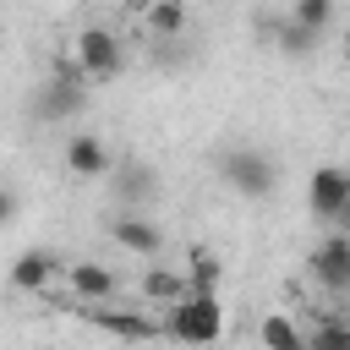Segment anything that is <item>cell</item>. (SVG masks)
I'll use <instances>...</instances> for the list:
<instances>
[{
	"instance_id": "6da1fadb",
	"label": "cell",
	"mask_w": 350,
	"mask_h": 350,
	"mask_svg": "<svg viewBox=\"0 0 350 350\" xmlns=\"http://www.w3.org/2000/svg\"><path fill=\"white\" fill-rule=\"evenodd\" d=\"M219 334H224V301H219V290H186L164 312V339H175V345L202 350V345H219Z\"/></svg>"
},
{
	"instance_id": "7a4b0ae2",
	"label": "cell",
	"mask_w": 350,
	"mask_h": 350,
	"mask_svg": "<svg viewBox=\"0 0 350 350\" xmlns=\"http://www.w3.org/2000/svg\"><path fill=\"white\" fill-rule=\"evenodd\" d=\"M120 60H126V49H120V38L109 33V27H82L77 33V71H82V82H109V77H120Z\"/></svg>"
},
{
	"instance_id": "3957f363",
	"label": "cell",
	"mask_w": 350,
	"mask_h": 350,
	"mask_svg": "<svg viewBox=\"0 0 350 350\" xmlns=\"http://www.w3.org/2000/svg\"><path fill=\"white\" fill-rule=\"evenodd\" d=\"M306 208H312V219L339 224L345 208H350V170L345 164H317L306 175Z\"/></svg>"
},
{
	"instance_id": "277c9868",
	"label": "cell",
	"mask_w": 350,
	"mask_h": 350,
	"mask_svg": "<svg viewBox=\"0 0 350 350\" xmlns=\"http://www.w3.org/2000/svg\"><path fill=\"white\" fill-rule=\"evenodd\" d=\"M219 175H224V186L241 191V197H268V191H273V159H262L257 148H230V153L219 159Z\"/></svg>"
},
{
	"instance_id": "5b68a950",
	"label": "cell",
	"mask_w": 350,
	"mask_h": 350,
	"mask_svg": "<svg viewBox=\"0 0 350 350\" xmlns=\"http://www.w3.org/2000/svg\"><path fill=\"white\" fill-rule=\"evenodd\" d=\"M312 279L328 290V295H350V235L339 230V235H328L317 252H312Z\"/></svg>"
},
{
	"instance_id": "8992f818",
	"label": "cell",
	"mask_w": 350,
	"mask_h": 350,
	"mask_svg": "<svg viewBox=\"0 0 350 350\" xmlns=\"http://www.w3.org/2000/svg\"><path fill=\"white\" fill-rule=\"evenodd\" d=\"M109 241H115L120 252L142 257V262H153V257L164 252V230H159L153 219H142V213H115V219H109Z\"/></svg>"
},
{
	"instance_id": "52a82bcc",
	"label": "cell",
	"mask_w": 350,
	"mask_h": 350,
	"mask_svg": "<svg viewBox=\"0 0 350 350\" xmlns=\"http://www.w3.org/2000/svg\"><path fill=\"white\" fill-rule=\"evenodd\" d=\"M60 273H66V268H60V257H55V252L27 246V252L11 262V290H22V295H44V290H49Z\"/></svg>"
},
{
	"instance_id": "ba28073f",
	"label": "cell",
	"mask_w": 350,
	"mask_h": 350,
	"mask_svg": "<svg viewBox=\"0 0 350 350\" xmlns=\"http://www.w3.org/2000/svg\"><path fill=\"white\" fill-rule=\"evenodd\" d=\"M66 284H71V306H104V301H115V290H120V279L104 268V262H66Z\"/></svg>"
},
{
	"instance_id": "9c48e42d",
	"label": "cell",
	"mask_w": 350,
	"mask_h": 350,
	"mask_svg": "<svg viewBox=\"0 0 350 350\" xmlns=\"http://www.w3.org/2000/svg\"><path fill=\"white\" fill-rule=\"evenodd\" d=\"M186 22H191V11H186L180 0L137 5V27H142V38H153V44H175V38L186 33Z\"/></svg>"
},
{
	"instance_id": "30bf717a",
	"label": "cell",
	"mask_w": 350,
	"mask_h": 350,
	"mask_svg": "<svg viewBox=\"0 0 350 350\" xmlns=\"http://www.w3.org/2000/svg\"><path fill=\"white\" fill-rule=\"evenodd\" d=\"M186 290H191V284H186V273H180V268H164V262H148V268H142V279H137V295H142L148 306H159V312H170Z\"/></svg>"
},
{
	"instance_id": "8fae6325",
	"label": "cell",
	"mask_w": 350,
	"mask_h": 350,
	"mask_svg": "<svg viewBox=\"0 0 350 350\" xmlns=\"http://www.w3.org/2000/svg\"><path fill=\"white\" fill-rule=\"evenodd\" d=\"M66 170L82 175V180H98V175H109V148H104L93 131H71V142H66Z\"/></svg>"
},
{
	"instance_id": "7c38bea8",
	"label": "cell",
	"mask_w": 350,
	"mask_h": 350,
	"mask_svg": "<svg viewBox=\"0 0 350 350\" xmlns=\"http://www.w3.org/2000/svg\"><path fill=\"white\" fill-rule=\"evenodd\" d=\"M257 339H262V350H306V334H301V323L290 312H262Z\"/></svg>"
},
{
	"instance_id": "4fadbf2b",
	"label": "cell",
	"mask_w": 350,
	"mask_h": 350,
	"mask_svg": "<svg viewBox=\"0 0 350 350\" xmlns=\"http://www.w3.org/2000/svg\"><path fill=\"white\" fill-rule=\"evenodd\" d=\"M306 350H350V317H323L312 334H306Z\"/></svg>"
},
{
	"instance_id": "5bb4252c",
	"label": "cell",
	"mask_w": 350,
	"mask_h": 350,
	"mask_svg": "<svg viewBox=\"0 0 350 350\" xmlns=\"http://www.w3.org/2000/svg\"><path fill=\"white\" fill-rule=\"evenodd\" d=\"M334 22V5L328 0H301V5H290V27H301L306 38L317 33V27H328Z\"/></svg>"
},
{
	"instance_id": "9a60e30c",
	"label": "cell",
	"mask_w": 350,
	"mask_h": 350,
	"mask_svg": "<svg viewBox=\"0 0 350 350\" xmlns=\"http://www.w3.org/2000/svg\"><path fill=\"white\" fill-rule=\"evenodd\" d=\"M186 284H191V290H219V257L197 246V252H191V268H186Z\"/></svg>"
},
{
	"instance_id": "2e32d148",
	"label": "cell",
	"mask_w": 350,
	"mask_h": 350,
	"mask_svg": "<svg viewBox=\"0 0 350 350\" xmlns=\"http://www.w3.org/2000/svg\"><path fill=\"white\" fill-rule=\"evenodd\" d=\"M11 219H16V197L0 186V224H11Z\"/></svg>"
},
{
	"instance_id": "e0dca14e",
	"label": "cell",
	"mask_w": 350,
	"mask_h": 350,
	"mask_svg": "<svg viewBox=\"0 0 350 350\" xmlns=\"http://www.w3.org/2000/svg\"><path fill=\"white\" fill-rule=\"evenodd\" d=\"M339 230H345V235H350V208H345V219H339Z\"/></svg>"
},
{
	"instance_id": "ac0fdd59",
	"label": "cell",
	"mask_w": 350,
	"mask_h": 350,
	"mask_svg": "<svg viewBox=\"0 0 350 350\" xmlns=\"http://www.w3.org/2000/svg\"><path fill=\"white\" fill-rule=\"evenodd\" d=\"M345 60H350V33H345Z\"/></svg>"
}]
</instances>
